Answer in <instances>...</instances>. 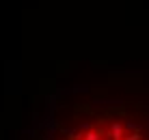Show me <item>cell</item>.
I'll use <instances>...</instances> for the list:
<instances>
[{"instance_id":"obj_1","label":"cell","mask_w":149,"mask_h":140,"mask_svg":"<svg viewBox=\"0 0 149 140\" xmlns=\"http://www.w3.org/2000/svg\"><path fill=\"white\" fill-rule=\"evenodd\" d=\"M125 140H141V136H138V134H132V136H127Z\"/></svg>"}]
</instances>
